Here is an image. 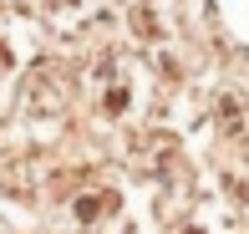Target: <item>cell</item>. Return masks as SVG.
Listing matches in <instances>:
<instances>
[{
	"label": "cell",
	"mask_w": 249,
	"mask_h": 234,
	"mask_svg": "<svg viewBox=\"0 0 249 234\" xmlns=\"http://www.w3.org/2000/svg\"><path fill=\"white\" fill-rule=\"evenodd\" d=\"M61 97H66V82H61V72L56 66H36L31 72V82H26V112H41V107H61Z\"/></svg>",
	"instance_id": "6da1fadb"
},
{
	"label": "cell",
	"mask_w": 249,
	"mask_h": 234,
	"mask_svg": "<svg viewBox=\"0 0 249 234\" xmlns=\"http://www.w3.org/2000/svg\"><path fill=\"white\" fill-rule=\"evenodd\" d=\"M102 214H117V194H107V188H102V194H82L76 219H87V224H92V219H102Z\"/></svg>",
	"instance_id": "7a4b0ae2"
}]
</instances>
